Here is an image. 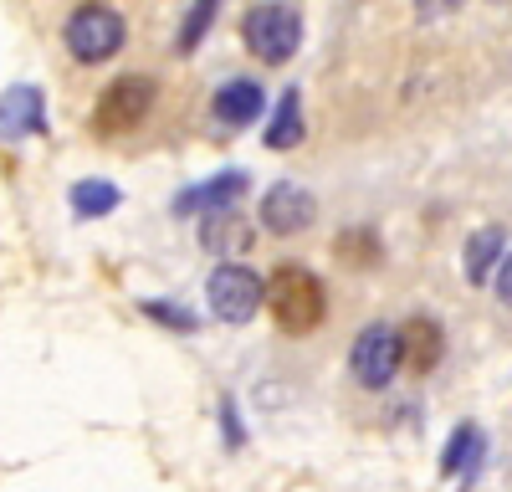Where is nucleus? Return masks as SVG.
I'll return each mask as SVG.
<instances>
[{
  "instance_id": "5",
  "label": "nucleus",
  "mask_w": 512,
  "mask_h": 492,
  "mask_svg": "<svg viewBox=\"0 0 512 492\" xmlns=\"http://www.w3.org/2000/svg\"><path fill=\"white\" fill-rule=\"evenodd\" d=\"M400 364H405V339H400V328H390V323L359 328L354 354H349V375H354L364 390H384V385L400 375Z\"/></svg>"
},
{
  "instance_id": "21",
  "label": "nucleus",
  "mask_w": 512,
  "mask_h": 492,
  "mask_svg": "<svg viewBox=\"0 0 512 492\" xmlns=\"http://www.w3.org/2000/svg\"><path fill=\"white\" fill-rule=\"evenodd\" d=\"M497 298L502 303H512V257L502 262V272H497Z\"/></svg>"
},
{
  "instance_id": "2",
  "label": "nucleus",
  "mask_w": 512,
  "mask_h": 492,
  "mask_svg": "<svg viewBox=\"0 0 512 492\" xmlns=\"http://www.w3.org/2000/svg\"><path fill=\"white\" fill-rule=\"evenodd\" d=\"M123 36L128 26L113 6H77L62 26V41L77 62H108L113 52H123Z\"/></svg>"
},
{
  "instance_id": "19",
  "label": "nucleus",
  "mask_w": 512,
  "mask_h": 492,
  "mask_svg": "<svg viewBox=\"0 0 512 492\" xmlns=\"http://www.w3.org/2000/svg\"><path fill=\"white\" fill-rule=\"evenodd\" d=\"M241 241H246V231L236 226V216H231V211L205 221V246H210V252H221V246H241Z\"/></svg>"
},
{
  "instance_id": "16",
  "label": "nucleus",
  "mask_w": 512,
  "mask_h": 492,
  "mask_svg": "<svg viewBox=\"0 0 512 492\" xmlns=\"http://www.w3.org/2000/svg\"><path fill=\"white\" fill-rule=\"evenodd\" d=\"M333 252L344 257L349 267H374V262H379V236H374V231H364V226H354V231H338Z\"/></svg>"
},
{
  "instance_id": "7",
  "label": "nucleus",
  "mask_w": 512,
  "mask_h": 492,
  "mask_svg": "<svg viewBox=\"0 0 512 492\" xmlns=\"http://www.w3.org/2000/svg\"><path fill=\"white\" fill-rule=\"evenodd\" d=\"M262 231H272V236H297V231H308L313 226V216H318V200H313V190H303L297 180H277L267 195H262Z\"/></svg>"
},
{
  "instance_id": "6",
  "label": "nucleus",
  "mask_w": 512,
  "mask_h": 492,
  "mask_svg": "<svg viewBox=\"0 0 512 492\" xmlns=\"http://www.w3.org/2000/svg\"><path fill=\"white\" fill-rule=\"evenodd\" d=\"M149 108H154V77L123 72V77H113L103 88V98L93 108V129L98 134H128V129H139V123L149 118Z\"/></svg>"
},
{
  "instance_id": "4",
  "label": "nucleus",
  "mask_w": 512,
  "mask_h": 492,
  "mask_svg": "<svg viewBox=\"0 0 512 492\" xmlns=\"http://www.w3.org/2000/svg\"><path fill=\"white\" fill-rule=\"evenodd\" d=\"M241 31H246V47L267 67H282L297 52V41H303V11L297 6H251Z\"/></svg>"
},
{
  "instance_id": "14",
  "label": "nucleus",
  "mask_w": 512,
  "mask_h": 492,
  "mask_svg": "<svg viewBox=\"0 0 512 492\" xmlns=\"http://www.w3.org/2000/svg\"><path fill=\"white\" fill-rule=\"evenodd\" d=\"M267 149H277V154H287V149H297L303 144V93L297 88H287L282 98H277V113H272V123H267Z\"/></svg>"
},
{
  "instance_id": "15",
  "label": "nucleus",
  "mask_w": 512,
  "mask_h": 492,
  "mask_svg": "<svg viewBox=\"0 0 512 492\" xmlns=\"http://www.w3.org/2000/svg\"><path fill=\"white\" fill-rule=\"evenodd\" d=\"M67 205H72L77 216L98 221V216H113L118 205H123V190H118V185H108V180H77V185L67 190Z\"/></svg>"
},
{
  "instance_id": "8",
  "label": "nucleus",
  "mask_w": 512,
  "mask_h": 492,
  "mask_svg": "<svg viewBox=\"0 0 512 492\" xmlns=\"http://www.w3.org/2000/svg\"><path fill=\"white\" fill-rule=\"evenodd\" d=\"M246 190H251V180H246L241 170H221V175H210V180L180 190V195H175V216H205V221H210V216H226Z\"/></svg>"
},
{
  "instance_id": "20",
  "label": "nucleus",
  "mask_w": 512,
  "mask_h": 492,
  "mask_svg": "<svg viewBox=\"0 0 512 492\" xmlns=\"http://www.w3.org/2000/svg\"><path fill=\"white\" fill-rule=\"evenodd\" d=\"M221 421H226V441L241 446V421H236V400H231V395L221 400Z\"/></svg>"
},
{
  "instance_id": "3",
  "label": "nucleus",
  "mask_w": 512,
  "mask_h": 492,
  "mask_svg": "<svg viewBox=\"0 0 512 492\" xmlns=\"http://www.w3.org/2000/svg\"><path fill=\"white\" fill-rule=\"evenodd\" d=\"M205 298L221 323H251L256 308H267V282L241 262H221L205 282Z\"/></svg>"
},
{
  "instance_id": "9",
  "label": "nucleus",
  "mask_w": 512,
  "mask_h": 492,
  "mask_svg": "<svg viewBox=\"0 0 512 492\" xmlns=\"http://www.w3.org/2000/svg\"><path fill=\"white\" fill-rule=\"evenodd\" d=\"M482 462H487V431H482L477 421H461V426L451 431L446 451H441V477L472 487V477L482 472Z\"/></svg>"
},
{
  "instance_id": "11",
  "label": "nucleus",
  "mask_w": 512,
  "mask_h": 492,
  "mask_svg": "<svg viewBox=\"0 0 512 492\" xmlns=\"http://www.w3.org/2000/svg\"><path fill=\"white\" fill-rule=\"evenodd\" d=\"M267 108V93L256 88L251 77H231L216 88V98H210V113H216V123H226V129H246V123H256Z\"/></svg>"
},
{
  "instance_id": "17",
  "label": "nucleus",
  "mask_w": 512,
  "mask_h": 492,
  "mask_svg": "<svg viewBox=\"0 0 512 492\" xmlns=\"http://www.w3.org/2000/svg\"><path fill=\"white\" fill-rule=\"evenodd\" d=\"M210 21H216V0H195L190 16H185V26H180V41H175V47H180V52H195L200 36L210 31Z\"/></svg>"
},
{
  "instance_id": "18",
  "label": "nucleus",
  "mask_w": 512,
  "mask_h": 492,
  "mask_svg": "<svg viewBox=\"0 0 512 492\" xmlns=\"http://www.w3.org/2000/svg\"><path fill=\"white\" fill-rule=\"evenodd\" d=\"M144 313L154 318V323H164V328H180V334H195L200 328V318L185 308V303H164V298H144Z\"/></svg>"
},
{
  "instance_id": "12",
  "label": "nucleus",
  "mask_w": 512,
  "mask_h": 492,
  "mask_svg": "<svg viewBox=\"0 0 512 492\" xmlns=\"http://www.w3.org/2000/svg\"><path fill=\"white\" fill-rule=\"evenodd\" d=\"M400 339H405V364L415 369V375H431V369L441 364V354H446V339H441V323H436V318H425V313L405 318V328H400Z\"/></svg>"
},
{
  "instance_id": "10",
  "label": "nucleus",
  "mask_w": 512,
  "mask_h": 492,
  "mask_svg": "<svg viewBox=\"0 0 512 492\" xmlns=\"http://www.w3.org/2000/svg\"><path fill=\"white\" fill-rule=\"evenodd\" d=\"M0 134L6 139L47 134V98H41V88H31V82L6 88V98H0Z\"/></svg>"
},
{
  "instance_id": "13",
  "label": "nucleus",
  "mask_w": 512,
  "mask_h": 492,
  "mask_svg": "<svg viewBox=\"0 0 512 492\" xmlns=\"http://www.w3.org/2000/svg\"><path fill=\"white\" fill-rule=\"evenodd\" d=\"M502 246H507V231L502 226H482V231H472V241H466V282H487L492 277V267L502 272Z\"/></svg>"
},
{
  "instance_id": "1",
  "label": "nucleus",
  "mask_w": 512,
  "mask_h": 492,
  "mask_svg": "<svg viewBox=\"0 0 512 492\" xmlns=\"http://www.w3.org/2000/svg\"><path fill=\"white\" fill-rule=\"evenodd\" d=\"M267 308L277 318L282 334H313V328L323 323V282L308 272V267H277L267 277Z\"/></svg>"
}]
</instances>
